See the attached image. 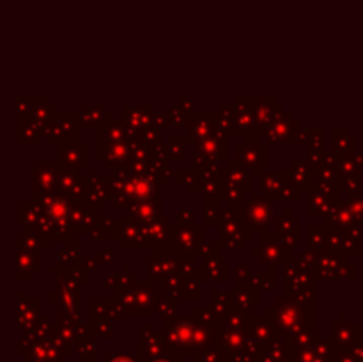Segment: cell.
Instances as JSON below:
<instances>
[{
    "instance_id": "1",
    "label": "cell",
    "mask_w": 363,
    "mask_h": 362,
    "mask_svg": "<svg viewBox=\"0 0 363 362\" xmlns=\"http://www.w3.org/2000/svg\"><path fill=\"white\" fill-rule=\"evenodd\" d=\"M113 362H133V361H129V359H126V357H119V359H115Z\"/></svg>"
}]
</instances>
